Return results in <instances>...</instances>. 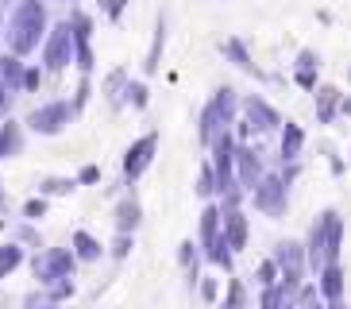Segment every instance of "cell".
I'll return each instance as SVG.
<instances>
[{"label":"cell","instance_id":"cell-1","mask_svg":"<svg viewBox=\"0 0 351 309\" xmlns=\"http://www.w3.org/2000/svg\"><path fill=\"white\" fill-rule=\"evenodd\" d=\"M340 247H343V220L336 209H324L317 216V225L309 228V240H305V251H309V271H324L340 263Z\"/></svg>","mask_w":351,"mask_h":309},{"label":"cell","instance_id":"cell-2","mask_svg":"<svg viewBox=\"0 0 351 309\" xmlns=\"http://www.w3.org/2000/svg\"><path fill=\"white\" fill-rule=\"evenodd\" d=\"M43 23H47V16H43L39 0H20V8H16V16H12V31H8L12 54L32 51L35 43H39V35H43Z\"/></svg>","mask_w":351,"mask_h":309},{"label":"cell","instance_id":"cell-3","mask_svg":"<svg viewBox=\"0 0 351 309\" xmlns=\"http://www.w3.org/2000/svg\"><path fill=\"white\" fill-rule=\"evenodd\" d=\"M73 267H77L73 247H43L32 263V271H35L43 290H51V286H58V282H66V278H73Z\"/></svg>","mask_w":351,"mask_h":309},{"label":"cell","instance_id":"cell-4","mask_svg":"<svg viewBox=\"0 0 351 309\" xmlns=\"http://www.w3.org/2000/svg\"><path fill=\"white\" fill-rule=\"evenodd\" d=\"M270 259L282 267V278H301L305 282V275H309V251H305L301 240H278Z\"/></svg>","mask_w":351,"mask_h":309},{"label":"cell","instance_id":"cell-5","mask_svg":"<svg viewBox=\"0 0 351 309\" xmlns=\"http://www.w3.org/2000/svg\"><path fill=\"white\" fill-rule=\"evenodd\" d=\"M232 108H236V93L232 89H220L217 97H213V104L205 108V116H201V139H213L217 144L220 139V128H224V120H232Z\"/></svg>","mask_w":351,"mask_h":309},{"label":"cell","instance_id":"cell-6","mask_svg":"<svg viewBox=\"0 0 351 309\" xmlns=\"http://www.w3.org/2000/svg\"><path fill=\"white\" fill-rule=\"evenodd\" d=\"M286 205H289V185L282 182V178H263L258 182V190H255V209L258 213H267V216H282L286 213Z\"/></svg>","mask_w":351,"mask_h":309},{"label":"cell","instance_id":"cell-7","mask_svg":"<svg viewBox=\"0 0 351 309\" xmlns=\"http://www.w3.org/2000/svg\"><path fill=\"white\" fill-rule=\"evenodd\" d=\"M70 116H73V108L66 101H51V104H43V108H35V113L27 116V124L43 135H54V132H62L66 124H70Z\"/></svg>","mask_w":351,"mask_h":309},{"label":"cell","instance_id":"cell-8","mask_svg":"<svg viewBox=\"0 0 351 309\" xmlns=\"http://www.w3.org/2000/svg\"><path fill=\"white\" fill-rule=\"evenodd\" d=\"M155 147H158V135L151 132V135H143L139 144L128 151V159H124V178L128 182H135V178L143 174L147 166H151V159H155Z\"/></svg>","mask_w":351,"mask_h":309},{"label":"cell","instance_id":"cell-9","mask_svg":"<svg viewBox=\"0 0 351 309\" xmlns=\"http://www.w3.org/2000/svg\"><path fill=\"white\" fill-rule=\"evenodd\" d=\"M70 54H73V27L70 23H58L54 35L47 39V66L51 70H62L66 62H70Z\"/></svg>","mask_w":351,"mask_h":309},{"label":"cell","instance_id":"cell-10","mask_svg":"<svg viewBox=\"0 0 351 309\" xmlns=\"http://www.w3.org/2000/svg\"><path fill=\"white\" fill-rule=\"evenodd\" d=\"M236 182L243 185V190H251V194H255L258 182H263V163H258V154L247 151V147H236Z\"/></svg>","mask_w":351,"mask_h":309},{"label":"cell","instance_id":"cell-11","mask_svg":"<svg viewBox=\"0 0 351 309\" xmlns=\"http://www.w3.org/2000/svg\"><path fill=\"white\" fill-rule=\"evenodd\" d=\"M224 240H228V247H232V255H239V251L247 247L251 225H247V216L239 213V209H224Z\"/></svg>","mask_w":351,"mask_h":309},{"label":"cell","instance_id":"cell-12","mask_svg":"<svg viewBox=\"0 0 351 309\" xmlns=\"http://www.w3.org/2000/svg\"><path fill=\"white\" fill-rule=\"evenodd\" d=\"M112 220H116V232H124V236H135V228L143 225V205H139L135 197H120V201H116Z\"/></svg>","mask_w":351,"mask_h":309},{"label":"cell","instance_id":"cell-13","mask_svg":"<svg viewBox=\"0 0 351 309\" xmlns=\"http://www.w3.org/2000/svg\"><path fill=\"white\" fill-rule=\"evenodd\" d=\"M317 290H320V298H324V301H340L343 298V271H340V263L320 271V275H317Z\"/></svg>","mask_w":351,"mask_h":309},{"label":"cell","instance_id":"cell-14","mask_svg":"<svg viewBox=\"0 0 351 309\" xmlns=\"http://www.w3.org/2000/svg\"><path fill=\"white\" fill-rule=\"evenodd\" d=\"M73 255L82 259V263H97V259L104 255V247H101V240L97 236H89V232H85V228H77V232H73Z\"/></svg>","mask_w":351,"mask_h":309},{"label":"cell","instance_id":"cell-15","mask_svg":"<svg viewBox=\"0 0 351 309\" xmlns=\"http://www.w3.org/2000/svg\"><path fill=\"white\" fill-rule=\"evenodd\" d=\"M23 151V132H20V124H4L0 128V159H12V154H20Z\"/></svg>","mask_w":351,"mask_h":309},{"label":"cell","instance_id":"cell-16","mask_svg":"<svg viewBox=\"0 0 351 309\" xmlns=\"http://www.w3.org/2000/svg\"><path fill=\"white\" fill-rule=\"evenodd\" d=\"M20 267H23V247L16 240L0 244V278H8L12 271H20Z\"/></svg>","mask_w":351,"mask_h":309},{"label":"cell","instance_id":"cell-17","mask_svg":"<svg viewBox=\"0 0 351 309\" xmlns=\"http://www.w3.org/2000/svg\"><path fill=\"white\" fill-rule=\"evenodd\" d=\"M247 306V286L239 282V278H228L224 286V301H220V309H243Z\"/></svg>","mask_w":351,"mask_h":309},{"label":"cell","instance_id":"cell-18","mask_svg":"<svg viewBox=\"0 0 351 309\" xmlns=\"http://www.w3.org/2000/svg\"><path fill=\"white\" fill-rule=\"evenodd\" d=\"M247 113L255 116V124H251V128H274V124H278V113H274V108H267L258 97H251V101H247Z\"/></svg>","mask_w":351,"mask_h":309},{"label":"cell","instance_id":"cell-19","mask_svg":"<svg viewBox=\"0 0 351 309\" xmlns=\"http://www.w3.org/2000/svg\"><path fill=\"white\" fill-rule=\"evenodd\" d=\"M301 144H305V132L298 124H286V135H282V159H298Z\"/></svg>","mask_w":351,"mask_h":309},{"label":"cell","instance_id":"cell-20","mask_svg":"<svg viewBox=\"0 0 351 309\" xmlns=\"http://www.w3.org/2000/svg\"><path fill=\"white\" fill-rule=\"evenodd\" d=\"M197 294H201V301H208V306H220V301H224V286H220V278H213V275H205L197 282Z\"/></svg>","mask_w":351,"mask_h":309},{"label":"cell","instance_id":"cell-21","mask_svg":"<svg viewBox=\"0 0 351 309\" xmlns=\"http://www.w3.org/2000/svg\"><path fill=\"white\" fill-rule=\"evenodd\" d=\"M197 194L205 197V201L220 194V178H217V170H213V163L201 166V178H197Z\"/></svg>","mask_w":351,"mask_h":309},{"label":"cell","instance_id":"cell-22","mask_svg":"<svg viewBox=\"0 0 351 309\" xmlns=\"http://www.w3.org/2000/svg\"><path fill=\"white\" fill-rule=\"evenodd\" d=\"M255 278H258V282H263V290H270V286H278V282H282V267H278V263H274V259H263V263H258V271H255Z\"/></svg>","mask_w":351,"mask_h":309},{"label":"cell","instance_id":"cell-23","mask_svg":"<svg viewBox=\"0 0 351 309\" xmlns=\"http://www.w3.org/2000/svg\"><path fill=\"white\" fill-rule=\"evenodd\" d=\"M0 73H4V82L8 85H23V78H27L16 54H4V58H0Z\"/></svg>","mask_w":351,"mask_h":309},{"label":"cell","instance_id":"cell-24","mask_svg":"<svg viewBox=\"0 0 351 309\" xmlns=\"http://www.w3.org/2000/svg\"><path fill=\"white\" fill-rule=\"evenodd\" d=\"M73 178H43V185H39V194L43 197H62V194H73Z\"/></svg>","mask_w":351,"mask_h":309},{"label":"cell","instance_id":"cell-25","mask_svg":"<svg viewBox=\"0 0 351 309\" xmlns=\"http://www.w3.org/2000/svg\"><path fill=\"white\" fill-rule=\"evenodd\" d=\"M23 309H58V301L51 298V290H35L23 298Z\"/></svg>","mask_w":351,"mask_h":309},{"label":"cell","instance_id":"cell-26","mask_svg":"<svg viewBox=\"0 0 351 309\" xmlns=\"http://www.w3.org/2000/svg\"><path fill=\"white\" fill-rule=\"evenodd\" d=\"M132 247H135V240H132V236H124V232H116L112 247H108V255H112V259H128V255H132Z\"/></svg>","mask_w":351,"mask_h":309},{"label":"cell","instance_id":"cell-27","mask_svg":"<svg viewBox=\"0 0 351 309\" xmlns=\"http://www.w3.org/2000/svg\"><path fill=\"white\" fill-rule=\"evenodd\" d=\"M16 244H27V247H43V240H39V232H35V228L32 225H20V228H16Z\"/></svg>","mask_w":351,"mask_h":309},{"label":"cell","instance_id":"cell-28","mask_svg":"<svg viewBox=\"0 0 351 309\" xmlns=\"http://www.w3.org/2000/svg\"><path fill=\"white\" fill-rule=\"evenodd\" d=\"M23 216H27V220H39V216H47V197H32V201L23 205Z\"/></svg>","mask_w":351,"mask_h":309},{"label":"cell","instance_id":"cell-29","mask_svg":"<svg viewBox=\"0 0 351 309\" xmlns=\"http://www.w3.org/2000/svg\"><path fill=\"white\" fill-rule=\"evenodd\" d=\"M73 294V278H66V282H58V286H51V298L54 301H66Z\"/></svg>","mask_w":351,"mask_h":309},{"label":"cell","instance_id":"cell-30","mask_svg":"<svg viewBox=\"0 0 351 309\" xmlns=\"http://www.w3.org/2000/svg\"><path fill=\"white\" fill-rule=\"evenodd\" d=\"M104 12H108V16H120V12H124V0H104Z\"/></svg>","mask_w":351,"mask_h":309},{"label":"cell","instance_id":"cell-31","mask_svg":"<svg viewBox=\"0 0 351 309\" xmlns=\"http://www.w3.org/2000/svg\"><path fill=\"white\" fill-rule=\"evenodd\" d=\"M97 178H101V170L97 166H85L82 174H77V182H97Z\"/></svg>","mask_w":351,"mask_h":309},{"label":"cell","instance_id":"cell-32","mask_svg":"<svg viewBox=\"0 0 351 309\" xmlns=\"http://www.w3.org/2000/svg\"><path fill=\"white\" fill-rule=\"evenodd\" d=\"M128 93H132V101H135V104H147V89H143V85H132Z\"/></svg>","mask_w":351,"mask_h":309},{"label":"cell","instance_id":"cell-33","mask_svg":"<svg viewBox=\"0 0 351 309\" xmlns=\"http://www.w3.org/2000/svg\"><path fill=\"white\" fill-rule=\"evenodd\" d=\"M23 85H27V89H35V85H39V70H27V78H23Z\"/></svg>","mask_w":351,"mask_h":309},{"label":"cell","instance_id":"cell-34","mask_svg":"<svg viewBox=\"0 0 351 309\" xmlns=\"http://www.w3.org/2000/svg\"><path fill=\"white\" fill-rule=\"evenodd\" d=\"M8 113V89H4V85H0V116Z\"/></svg>","mask_w":351,"mask_h":309},{"label":"cell","instance_id":"cell-35","mask_svg":"<svg viewBox=\"0 0 351 309\" xmlns=\"http://www.w3.org/2000/svg\"><path fill=\"white\" fill-rule=\"evenodd\" d=\"M328 309H351V306H348V301L340 298V301H328Z\"/></svg>","mask_w":351,"mask_h":309}]
</instances>
